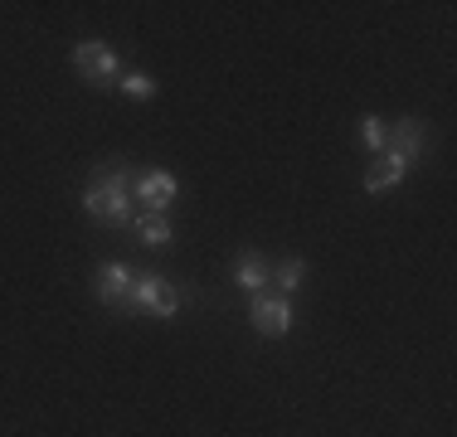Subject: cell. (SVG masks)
Masks as SVG:
<instances>
[{
    "label": "cell",
    "mask_w": 457,
    "mask_h": 437,
    "mask_svg": "<svg viewBox=\"0 0 457 437\" xmlns=\"http://www.w3.org/2000/svg\"><path fill=\"white\" fill-rule=\"evenodd\" d=\"M83 214L112 228L132 224V185H127V175L112 166H93L88 185H83Z\"/></svg>",
    "instance_id": "obj_1"
},
{
    "label": "cell",
    "mask_w": 457,
    "mask_h": 437,
    "mask_svg": "<svg viewBox=\"0 0 457 437\" xmlns=\"http://www.w3.org/2000/svg\"><path fill=\"white\" fill-rule=\"evenodd\" d=\"M127 311H137V316H176L180 311V292L170 287L166 277H156V272H141V277H132V292H127Z\"/></svg>",
    "instance_id": "obj_2"
},
{
    "label": "cell",
    "mask_w": 457,
    "mask_h": 437,
    "mask_svg": "<svg viewBox=\"0 0 457 437\" xmlns=\"http://www.w3.org/2000/svg\"><path fill=\"white\" fill-rule=\"evenodd\" d=\"M73 69H79V78H88L93 87H112L117 78H122V54L112 49V44L103 39H83L73 44Z\"/></svg>",
    "instance_id": "obj_3"
},
{
    "label": "cell",
    "mask_w": 457,
    "mask_h": 437,
    "mask_svg": "<svg viewBox=\"0 0 457 437\" xmlns=\"http://www.w3.org/2000/svg\"><path fill=\"white\" fill-rule=\"evenodd\" d=\"M248 316H253V331L268 335V341H282L292 331V306H287V297H273V292H258Z\"/></svg>",
    "instance_id": "obj_4"
},
{
    "label": "cell",
    "mask_w": 457,
    "mask_h": 437,
    "mask_svg": "<svg viewBox=\"0 0 457 437\" xmlns=\"http://www.w3.org/2000/svg\"><path fill=\"white\" fill-rule=\"evenodd\" d=\"M132 194H137L141 204H146V214H166L170 200H176V175L151 170V175H141V180L132 185Z\"/></svg>",
    "instance_id": "obj_5"
},
{
    "label": "cell",
    "mask_w": 457,
    "mask_h": 437,
    "mask_svg": "<svg viewBox=\"0 0 457 437\" xmlns=\"http://www.w3.org/2000/svg\"><path fill=\"white\" fill-rule=\"evenodd\" d=\"M389 151H395V156H404L409 166H413V161L428 151V122H419V117L395 122V127H389Z\"/></svg>",
    "instance_id": "obj_6"
},
{
    "label": "cell",
    "mask_w": 457,
    "mask_h": 437,
    "mask_svg": "<svg viewBox=\"0 0 457 437\" xmlns=\"http://www.w3.org/2000/svg\"><path fill=\"white\" fill-rule=\"evenodd\" d=\"M127 292H132V268L117 258H107L103 268H97V301L103 306H122Z\"/></svg>",
    "instance_id": "obj_7"
},
{
    "label": "cell",
    "mask_w": 457,
    "mask_h": 437,
    "mask_svg": "<svg viewBox=\"0 0 457 437\" xmlns=\"http://www.w3.org/2000/svg\"><path fill=\"white\" fill-rule=\"evenodd\" d=\"M404 175H409V161L395 156V151H385V156H379L375 166L365 170V190H370V194H385V190H395Z\"/></svg>",
    "instance_id": "obj_8"
},
{
    "label": "cell",
    "mask_w": 457,
    "mask_h": 437,
    "mask_svg": "<svg viewBox=\"0 0 457 437\" xmlns=\"http://www.w3.org/2000/svg\"><path fill=\"white\" fill-rule=\"evenodd\" d=\"M234 282H238L244 292H253V297H258V292H263L268 282H273V268H268V258H263V253H253V248H248V253L234 262Z\"/></svg>",
    "instance_id": "obj_9"
},
{
    "label": "cell",
    "mask_w": 457,
    "mask_h": 437,
    "mask_svg": "<svg viewBox=\"0 0 457 437\" xmlns=\"http://www.w3.org/2000/svg\"><path fill=\"white\" fill-rule=\"evenodd\" d=\"M137 234H141V243H146V248H170V238H176L166 214H141L137 218Z\"/></svg>",
    "instance_id": "obj_10"
},
{
    "label": "cell",
    "mask_w": 457,
    "mask_h": 437,
    "mask_svg": "<svg viewBox=\"0 0 457 437\" xmlns=\"http://www.w3.org/2000/svg\"><path fill=\"white\" fill-rule=\"evenodd\" d=\"M361 141L375 151V156H385V151H389V122H385V117H375V112H365L361 117Z\"/></svg>",
    "instance_id": "obj_11"
},
{
    "label": "cell",
    "mask_w": 457,
    "mask_h": 437,
    "mask_svg": "<svg viewBox=\"0 0 457 437\" xmlns=\"http://www.w3.org/2000/svg\"><path fill=\"white\" fill-rule=\"evenodd\" d=\"M117 93L132 97V103H151L161 87H156V78H146V73H122V78H117Z\"/></svg>",
    "instance_id": "obj_12"
},
{
    "label": "cell",
    "mask_w": 457,
    "mask_h": 437,
    "mask_svg": "<svg viewBox=\"0 0 457 437\" xmlns=\"http://www.w3.org/2000/svg\"><path fill=\"white\" fill-rule=\"evenodd\" d=\"M273 282H278L282 292H297L302 282H307V258H287V262L273 272Z\"/></svg>",
    "instance_id": "obj_13"
}]
</instances>
